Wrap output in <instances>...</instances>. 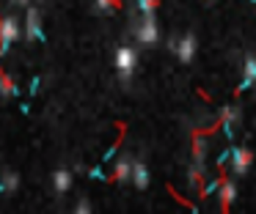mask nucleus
I'll return each instance as SVG.
<instances>
[{
    "instance_id": "obj_1",
    "label": "nucleus",
    "mask_w": 256,
    "mask_h": 214,
    "mask_svg": "<svg viewBox=\"0 0 256 214\" xmlns=\"http://www.w3.org/2000/svg\"><path fill=\"white\" fill-rule=\"evenodd\" d=\"M132 36H135V41L146 44V47L157 44V41H160V30H157V16H154V14H140L138 19L132 22Z\"/></svg>"
},
{
    "instance_id": "obj_2",
    "label": "nucleus",
    "mask_w": 256,
    "mask_h": 214,
    "mask_svg": "<svg viewBox=\"0 0 256 214\" xmlns=\"http://www.w3.org/2000/svg\"><path fill=\"white\" fill-rule=\"evenodd\" d=\"M17 36H20V22H17V16L0 14V58L8 52V47L17 41Z\"/></svg>"
},
{
    "instance_id": "obj_3",
    "label": "nucleus",
    "mask_w": 256,
    "mask_h": 214,
    "mask_svg": "<svg viewBox=\"0 0 256 214\" xmlns=\"http://www.w3.org/2000/svg\"><path fill=\"white\" fill-rule=\"evenodd\" d=\"M135 69H138V49L130 47V44L118 47L116 49V71L124 77V80H130V77L135 74Z\"/></svg>"
},
{
    "instance_id": "obj_4",
    "label": "nucleus",
    "mask_w": 256,
    "mask_h": 214,
    "mask_svg": "<svg viewBox=\"0 0 256 214\" xmlns=\"http://www.w3.org/2000/svg\"><path fill=\"white\" fill-rule=\"evenodd\" d=\"M25 38H34V41H44V30H42V14L36 5H28L25 11Z\"/></svg>"
},
{
    "instance_id": "obj_5",
    "label": "nucleus",
    "mask_w": 256,
    "mask_h": 214,
    "mask_svg": "<svg viewBox=\"0 0 256 214\" xmlns=\"http://www.w3.org/2000/svg\"><path fill=\"white\" fill-rule=\"evenodd\" d=\"M250 162H254V154L248 151V148H240V146H232V170L237 176H245L250 168Z\"/></svg>"
},
{
    "instance_id": "obj_6",
    "label": "nucleus",
    "mask_w": 256,
    "mask_h": 214,
    "mask_svg": "<svg viewBox=\"0 0 256 214\" xmlns=\"http://www.w3.org/2000/svg\"><path fill=\"white\" fill-rule=\"evenodd\" d=\"M250 85H256V58H254V55H248V58H245L242 80H240V85H237V93H245Z\"/></svg>"
},
{
    "instance_id": "obj_7",
    "label": "nucleus",
    "mask_w": 256,
    "mask_h": 214,
    "mask_svg": "<svg viewBox=\"0 0 256 214\" xmlns=\"http://www.w3.org/2000/svg\"><path fill=\"white\" fill-rule=\"evenodd\" d=\"M196 47H198V41H196L193 33H184L182 38H179V49H176V58L182 60V63H190L196 55Z\"/></svg>"
},
{
    "instance_id": "obj_8",
    "label": "nucleus",
    "mask_w": 256,
    "mask_h": 214,
    "mask_svg": "<svg viewBox=\"0 0 256 214\" xmlns=\"http://www.w3.org/2000/svg\"><path fill=\"white\" fill-rule=\"evenodd\" d=\"M237 121H240V107L228 104V107L220 110V126H223V132H226L228 140L234 137V124H237Z\"/></svg>"
},
{
    "instance_id": "obj_9",
    "label": "nucleus",
    "mask_w": 256,
    "mask_h": 214,
    "mask_svg": "<svg viewBox=\"0 0 256 214\" xmlns=\"http://www.w3.org/2000/svg\"><path fill=\"white\" fill-rule=\"evenodd\" d=\"M132 159L130 157H122L116 165H113V179L116 181H132Z\"/></svg>"
},
{
    "instance_id": "obj_10",
    "label": "nucleus",
    "mask_w": 256,
    "mask_h": 214,
    "mask_svg": "<svg viewBox=\"0 0 256 214\" xmlns=\"http://www.w3.org/2000/svg\"><path fill=\"white\" fill-rule=\"evenodd\" d=\"M193 168L201 170V173L206 170V143L201 140V137L193 140Z\"/></svg>"
},
{
    "instance_id": "obj_11",
    "label": "nucleus",
    "mask_w": 256,
    "mask_h": 214,
    "mask_svg": "<svg viewBox=\"0 0 256 214\" xmlns=\"http://www.w3.org/2000/svg\"><path fill=\"white\" fill-rule=\"evenodd\" d=\"M52 187H56L58 195L69 192V187H72V173H69L66 168H58L56 173H52Z\"/></svg>"
},
{
    "instance_id": "obj_12",
    "label": "nucleus",
    "mask_w": 256,
    "mask_h": 214,
    "mask_svg": "<svg viewBox=\"0 0 256 214\" xmlns=\"http://www.w3.org/2000/svg\"><path fill=\"white\" fill-rule=\"evenodd\" d=\"M234 198H237V187H234V181H223V187H220V212L223 214H228Z\"/></svg>"
},
{
    "instance_id": "obj_13",
    "label": "nucleus",
    "mask_w": 256,
    "mask_h": 214,
    "mask_svg": "<svg viewBox=\"0 0 256 214\" xmlns=\"http://www.w3.org/2000/svg\"><path fill=\"white\" fill-rule=\"evenodd\" d=\"M132 184H135V190H146L149 187V168L144 162L132 165Z\"/></svg>"
},
{
    "instance_id": "obj_14",
    "label": "nucleus",
    "mask_w": 256,
    "mask_h": 214,
    "mask_svg": "<svg viewBox=\"0 0 256 214\" xmlns=\"http://www.w3.org/2000/svg\"><path fill=\"white\" fill-rule=\"evenodd\" d=\"M17 93H20V88L12 82V77H8L6 71H0V96L8 99V96H17Z\"/></svg>"
},
{
    "instance_id": "obj_15",
    "label": "nucleus",
    "mask_w": 256,
    "mask_h": 214,
    "mask_svg": "<svg viewBox=\"0 0 256 214\" xmlns=\"http://www.w3.org/2000/svg\"><path fill=\"white\" fill-rule=\"evenodd\" d=\"M17 187H20V176L14 170H6L3 179H0V192H14Z\"/></svg>"
},
{
    "instance_id": "obj_16",
    "label": "nucleus",
    "mask_w": 256,
    "mask_h": 214,
    "mask_svg": "<svg viewBox=\"0 0 256 214\" xmlns=\"http://www.w3.org/2000/svg\"><path fill=\"white\" fill-rule=\"evenodd\" d=\"M223 181H226V179H212V181H206V184H204V190L198 192V198H206V195H212V192H220Z\"/></svg>"
},
{
    "instance_id": "obj_17",
    "label": "nucleus",
    "mask_w": 256,
    "mask_h": 214,
    "mask_svg": "<svg viewBox=\"0 0 256 214\" xmlns=\"http://www.w3.org/2000/svg\"><path fill=\"white\" fill-rule=\"evenodd\" d=\"M132 8L140 11V14H154V11H157V3H154V0H135Z\"/></svg>"
},
{
    "instance_id": "obj_18",
    "label": "nucleus",
    "mask_w": 256,
    "mask_h": 214,
    "mask_svg": "<svg viewBox=\"0 0 256 214\" xmlns=\"http://www.w3.org/2000/svg\"><path fill=\"white\" fill-rule=\"evenodd\" d=\"M94 209H91V201L88 198H80L78 201V206H74V214H91Z\"/></svg>"
},
{
    "instance_id": "obj_19",
    "label": "nucleus",
    "mask_w": 256,
    "mask_h": 214,
    "mask_svg": "<svg viewBox=\"0 0 256 214\" xmlns=\"http://www.w3.org/2000/svg\"><path fill=\"white\" fill-rule=\"evenodd\" d=\"M118 3H110V0H96L94 3V11H116Z\"/></svg>"
},
{
    "instance_id": "obj_20",
    "label": "nucleus",
    "mask_w": 256,
    "mask_h": 214,
    "mask_svg": "<svg viewBox=\"0 0 256 214\" xmlns=\"http://www.w3.org/2000/svg\"><path fill=\"white\" fill-rule=\"evenodd\" d=\"M88 176H91V179H96V181H105V179H108V176L102 173V168H91Z\"/></svg>"
},
{
    "instance_id": "obj_21",
    "label": "nucleus",
    "mask_w": 256,
    "mask_h": 214,
    "mask_svg": "<svg viewBox=\"0 0 256 214\" xmlns=\"http://www.w3.org/2000/svg\"><path fill=\"white\" fill-rule=\"evenodd\" d=\"M226 159H232V148H226V151L218 157V168H223V165H226Z\"/></svg>"
},
{
    "instance_id": "obj_22",
    "label": "nucleus",
    "mask_w": 256,
    "mask_h": 214,
    "mask_svg": "<svg viewBox=\"0 0 256 214\" xmlns=\"http://www.w3.org/2000/svg\"><path fill=\"white\" fill-rule=\"evenodd\" d=\"M179 38H182V36H171V38H168V49H171V52H176V49H179Z\"/></svg>"
},
{
    "instance_id": "obj_23",
    "label": "nucleus",
    "mask_w": 256,
    "mask_h": 214,
    "mask_svg": "<svg viewBox=\"0 0 256 214\" xmlns=\"http://www.w3.org/2000/svg\"><path fill=\"white\" fill-rule=\"evenodd\" d=\"M116 146H118V143H116ZM116 146H110V148H108V154H105V159H113V157H116Z\"/></svg>"
},
{
    "instance_id": "obj_24",
    "label": "nucleus",
    "mask_w": 256,
    "mask_h": 214,
    "mask_svg": "<svg viewBox=\"0 0 256 214\" xmlns=\"http://www.w3.org/2000/svg\"><path fill=\"white\" fill-rule=\"evenodd\" d=\"M190 214H198V209H193V212H190Z\"/></svg>"
}]
</instances>
